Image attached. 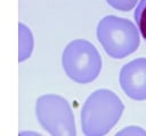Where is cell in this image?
Here are the masks:
<instances>
[{"label": "cell", "instance_id": "cell-2", "mask_svg": "<svg viewBox=\"0 0 146 136\" xmlns=\"http://www.w3.org/2000/svg\"><path fill=\"white\" fill-rule=\"evenodd\" d=\"M96 35L104 51L114 59L130 56L140 44L138 26L130 19L115 15H107L99 20Z\"/></svg>", "mask_w": 146, "mask_h": 136}, {"label": "cell", "instance_id": "cell-4", "mask_svg": "<svg viewBox=\"0 0 146 136\" xmlns=\"http://www.w3.org/2000/svg\"><path fill=\"white\" fill-rule=\"evenodd\" d=\"M35 116L44 130L52 136H74L76 127L68 101L58 94L40 95L35 102Z\"/></svg>", "mask_w": 146, "mask_h": 136}, {"label": "cell", "instance_id": "cell-8", "mask_svg": "<svg viewBox=\"0 0 146 136\" xmlns=\"http://www.w3.org/2000/svg\"><path fill=\"white\" fill-rule=\"evenodd\" d=\"M106 2L116 10L129 11L136 7L138 0H106Z\"/></svg>", "mask_w": 146, "mask_h": 136}, {"label": "cell", "instance_id": "cell-3", "mask_svg": "<svg viewBox=\"0 0 146 136\" xmlns=\"http://www.w3.org/2000/svg\"><path fill=\"white\" fill-rule=\"evenodd\" d=\"M62 66L73 82L88 84L98 77L102 70V57L90 41L76 39L65 46Z\"/></svg>", "mask_w": 146, "mask_h": 136}, {"label": "cell", "instance_id": "cell-1", "mask_svg": "<svg viewBox=\"0 0 146 136\" xmlns=\"http://www.w3.org/2000/svg\"><path fill=\"white\" fill-rule=\"evenodd\" d=\"M124 110L121 99L111 90L99 88L84 101L80 118L84 135H106L119 121Z\"/></svg>", "mask_w": 146, "mask_h": 136}, {"label": "cell", "instance_id": "cell-6", "mask_svg": "<svg viewBox=\"0 0 146 136\" xmlns=\"http://www.w3.org/2000/svg\"><path fill=\"white\" fill-rule=\"evenodd\" d=\"M34 37L29 28L23 23L18 24V60L19 62L29 59L33 52Z\"/></svg>", "mask_w": 146, "mask_h": 136}, {"label": "cell", "instance_id": "cell-7", "mask_svg": "<svg viewBox=\"0 0 146 136\" xmlns=\"http://www.w3.org/2000/svg\"><path fill=\"white\" fill-rule=\"evenodd\" d=\"M133 18L139 28L140 35L146 41V0H139L133 11Z\"/></svg>", "mask_w": 146, "mask_h": 136}, {"label": "cell", "instance_id": "cell-5", "mask_svg": "<svg viewBox=\"0 0 146 136\" xmlns=\"http://www.w3.org/2000/svg\"><path fill=\"white\" fill-rule=\"evenodd\" d=\"M119 82L127 96L135 101L146 100V58H136L123 65Z\"/></svg>", "mask_w": 146, "mask_h": 136}]
</instances>
